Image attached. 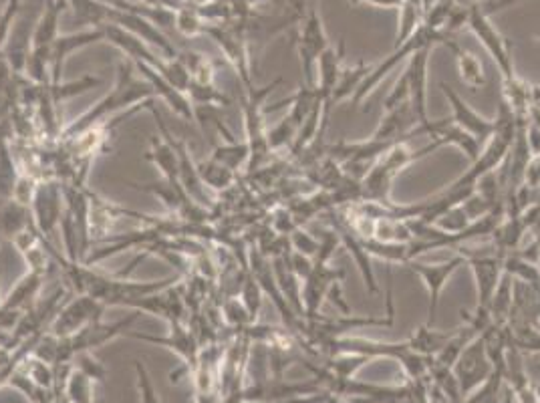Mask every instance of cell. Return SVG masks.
<instances>
[{"instance_id":"6da1fadb","label":"cell","mask_w":540,"mask_h":403,"mask_svg":"<svg viewBox=\"0 0 540 403\" xmlns=\"http://www.w3.org/2000/svg\"><path fill=\"white\" fill-rule=\"evenodd\" d=\"M138 69L127 59L117 65V79L113 89L99 99L93 107H89L83 115H79L75 121H71L61 133L63 138H75L79 133L99 125L107 117H115L135 105L146 103L150 99H156V93L152 85L146 79L135 77Z\"/></svg>"},{"instance_id":"7a4b0ae2","label":"cell","mask_w":540,"mask_h":403,"mask_svg":"<svg viewBox=\"0 0 540 403\" xmlns=\"http://www.w3.org/2000/svg\"><path fill=\"white\" fill-rule=\"evenodd\" d=\"M395 323V307H393V277L391 268H387V313L385 317H357V315H339V317H323L317 315L311 321H305L303 335L311 339L313 345H319L327 339L345 337L351 331L363 327H391Z\"/></svg>"},{"instance_id":"3957f363","label":"cell","mask_w":540,"mask_h":403,"mask_svg":"<svg viewBox=\"0 0 540 403\" xmlns=\"http://www.w3.org/2000/svg\"><path fill=\"white\" fill-rule=\"evenodd\" d=\"M283 79H275L270 85L258 89L254 87L252 91H244V101H242V113H244V129H246V144L250 150L248 166L246 170L252 174L260 170V166L268 160V154L273 152L268 146V131L264 127V101L266 97L273 93L275 87H279Z\"/></svg>"},{"instance_id":"277c9868","label":"cell","mask_w":540,"mask_h":403,"mask_svg":"<svg viewBox=\"0 0 540 403\" xmlns=\"http://www.w3.org/2000/svg\"><path fill=\"white\" fill-rule=\"evenodd\" d=\"M434 45H444V47H452L454 41L450 39L448 33H440V31H432L430 27H426L424 23L420 25V29L405 41L403 45L399 47H393V53L389 57H385L379 65H373V69L369 71V75L365 77V81L361 83V87L357 89V93L351 97V103L353 107L361 105V101L371 95L375 91V87L381 83V79L399 63L403 61L405 57H410L414 55L416 51H420L422 47H434Z\"/></svg>"},{"instance_id":"5b68a950","label":"cell","mask_w":540,"mask_h":403,"mask_svg":"<svg viewBox=\"0 0 540 403\" xmlns=\"http://www.w3.org/2000/svg\"><path fill=\"white\" fill-rule=\"evenodd\" d=\"M293 39H295L297 53L301 57L305 85L317 87V61L321 53L329 47V39L323 27V19L319 15V7L309 9L307 17L295 29Z\"/></svg>"},{"instance_id":"8992f818","label":"cell","mask_w":540,"mask_h":403,"mask_svg":"<svg viewBox=\"0 0 540 403\" xmlns=\"http://www.w3.org/2000/svg\"><path fill=\"white\" fill-rule=\"evenodd\" d=\"M65 212V194H63V184L55 180H43L37 184L33 202H31V216L37 232L41 238L49 244L55 246V232L61 226V218Z\"/></svg>"},{"instance_id":"52a82bcc","label":"cell","mask_w":540,"mask_h":403,"mask_svg":"<svg viewBox=\"0 0 540 403\" xmlns=\"http://www.w3.org/2000/svg\"><path fill=\"white\" fill-rule=\"evenodd\" d=\"M140 319V311H133L127 319L115 321V323H103L95 321L89 327H85L83 331H79L77 335L69 337V339H61V363H71V359L81 353V351H95L103 345H107L109 341L125 335L129 331V327Z\"/></svg>"},{"instance_id":"ba28073f","label":"cell","mask_w":540,"mask_h":403,"mask_svg":"<svg viewBox=\"0 0 540 403\" xmlns=\"http://www.w3.org/2000/svg\"><path fill=\"white\" fill-rule=\"evenodd\" d=\"M456 252H460L466 258V264L476 281V293H478V305L476 309L488 311L490 301L500 285V279L504 275V256L494 250L490 252H472L466 246H460Z\"/></svg>"},{"instance_id":"9c48e42d","label":"cell","mask_w":540,"mask_h":403,"mask_svg":"<svg viewBox=\"0 0 540 403\" xmlns=\"http://www.w3.org/2000/svg\"><path fill=\"white\" fill-rule=\"evenodd\" d=\"M105 309L107 305L99 299H93L89 295H75L73 299L65 301L63 307L57 311L49 331L59 339H69L91 323L101 321Z\"/></svg>"},{"instance_id":"30bf717a","label":"cell","mask_w":540,"mask_h":403,"mask_svg":"<svg viewBox=\"0 0 540 403\" xmlns=\"http://www.w3.org/2000/svg\"><path fill=\"white\" fill-rule=\"evenodd\" d=\"M492 361L490 355L486 351V335H478L474 337L464 351L460 353L458 361L454 363L452 371L458 379V387L462 397L466 399L470 393H474L482 383H486V379L492 375Z\"/></svg>"},{"instance_id":"8fae6325","label":"cell","mask_w":540,"mask_h":403,"mask_svg":"<svg viewBox=\"0 0 540 403\" xmlns=\"http://www.w3.org/2000/svg\"><path fill=\"white\" fill-rule=\"evenodd\" d=\"M464 264H466V258L460 252H456L450 260L436 262V264H426V262H420L416 258L405 264L412 273H416L422 279V283H424V287L428 291L430 303H428V321H426V325L434 327L442 291L446 289L448 281L454 277V273L458 271V268L464 266Z\"/></svg>"},{"instance_id":"7c38bea8","label":"cell","mask_w":540,"mask_h":403,"mask_svg":"<svg viewBox=\"0 0 540 403\" xmlns=\"http://www.w3.org/2000/svg\"><path fill=\"white\" fill-rule=\"evenodd\" d=\"M468 27L480 39V43L486 47V51L490 53V57L494 59L496 67L500 69L504 81L514 79L516 73H514V63H512V53H510L508 41L500 35V31L492 25L490 17L478 5H474L468 13Z\"/></svg>"},{"instance_id":"4fadbf2b","label":"cell","mask_w":540,"mask_h":403,"mask_svg":"<svg viewBox=\"0 0 540 403\" xmlns=\"http://www.w3.org/2000/svg\"><path fill=\"white\" fill-rule=\"evenodd\" d=\"M107 23L125 29L127 33H131V35H135L138 39H142L150 47H156L158 53L164 55L166 59H176L178 53H180L174 47V41H170V37L158 25H154L150 19H146L142 15L119 11V9H113L111 7L109 9V15H107Z\"/></svg>"},{"instance_id":"5bb4252c","label":"cell","mask_w":540,"mask_h":403,"mask_svg":"<svg viewBox=\"0 0 540 403\" xmlns=\"http://www.w3.org/2000/svg\"><path fill=\"white\" fill-rule=\"evenodd\" d=\"M422 136H430L434 144H438V148L442 146H456L458 150H462L472 162H476L482 154V146L472 133H468L466 129H462L460 125H456V121L452 117H444V119H430L426 123L420 125Z\"/></svg>"},{"instance_id":"9a60e30c","label":"cell","mask_w":540,"mask_h":403,"mask_svg":"<svg viewBox=\"0 0 540 403\" xmlns=\"http://www.w3.org/2000/svg\"><path fill=\"white\" fill-rule=\"evenodd\" d=\"M432 47H422L408 57L405 77L410 85V107L418 119V125L430 121L428 117V67H430Z\"/></svg>"},{"instance_id":"2e32d148","label":"cell","mask_w":540,"mask_h":403,"mask_svg":"<svg viewBox=\"0 0 540 403\" xmlns=\"http://www.w3.org/2000/svg\"><path fill=\"white\" fill-rule=\"evenodd\" d=\"M315 262V260H313ZM345 277L343 271H335L329 264L315 262L311 275L303 281V307H305V321L315 319L321 315V305L329 297L331 289L339 285V281Z\"/></svg>"},{"instance_id":"e0dca14e","label":"cell","mask_w":540,"mask_h":403,"mask_svg":"<svg viewBox=\"0 0 540 403\" xmlns=\"http://www.w3.org/2000/svg\"><path fill=\"white\" fill-rule=\"evenodd\" d=\"M125 337L138 339V341H146L152 345H164L168 349H172L180 359H184L186 369L192 367V371L198 365L200 359V343L194 337V333H190L184 323L180 325H170V333L166 337H158V335H150V333H135V331H127Z\"/></svg>"},{"instance_id":"ac0fdd59","label":"cell","mask_w":540,"mask_h":403,"mask_svg":"<svg viewBox=\"0 0 540 403\" xmlns=\"http://www.w3.org/2000/svg\"><path fill=\"white\" fill-rule=\"evenodd\" d=\"M135 65V69H138V73L142 75V79H146L156 97H160L166 105H170V109L180 115L182 119L186 121H196V113H194V105L190 101V97L186 93H182L180 89H176L158 69H154L152 65L148 63H142V61H131Z\"/></svg>"},{"instance_id":"d6986e66","label":"cell","mask_w":540,"mask_h":403,"mask_svg":"<svg viewBox=\"0 0 540 403\" xmlns=\"http://www.w3.org/2000/svg\"><path fill=\"white\" fill-rule=\"evenodd\" d=\"M101 41H105V31L101 27L87 29L81 33H71V35H59L51 47V83L49 85L61 83L63 69H65L69 55H73L75 51H79L83 47L101 43Z\"/></svg>"},{"instance_id":"ffe728a7","label":"cell","mask_w":540,"mask_h":403,"mask_svg":"<svg viewBox=\"0 0 540 403\" xmlns=\"http://www.w3.org/2000/svg\"><path fill=\"white\" fill-rule=\"evenodd\" d=\"M442 87V93L444 97L448 99L450 107H452V119L456 121V125H460L462 129H466L468 133H472V136L484 144L492 138L494 133V121L492 119H486L484 115H480L478 111H474L466 99H462L456 89H452L448 83H440Z\"/></svg>"},{"instance_id":"44dd1931","label":"cell","mask_w":540,"mask_h":403,"mask_svg":"<svg viewBox=\"0 0 540 403\" xmlns=\"http://www.w3.org/2000/svg\"><path fill=\"white\" fill-rule=\"evenodd\" d=\"M331 228L339 234L341 238V244L345 246V250L353 256L359 273H361V279L365 283V289L369 295H377L379 293V285L375 281V273H373V266H371V256L367 254L361 238L353 232V228L349 226L347 218H343V214H335V220H331Z\"/></svg>"},{"instance_id":"7402d4cb","label":"cell","mask_w":540,"mask_h":403,"mask_svg":"<svg viewBox=\"0 0 540 403\" xmlns=\"http://www.w3.org/2000/svg\"><path fill=\"white\" fill-rule=\"evenodd\" d=\"M174 148L178 152V162H180V184L182 188L188 192V196L198 202L200 206L208 208L212 204L208 192H206V186L202 184L200 180V174H198V168H196V162L192 158V152L188 148V144L180 138H174Z\"/></svg>"},{"instance_id":"603a6c76","label":"cell","mask_w":540,"mask_h":403,"mask_svg":"<svg viewBox=\"0 0 540 403\" xmlns=\"http://www.w3.org/2000/svg\"><path fill=\"white\" fill-rule=\"evenodd\" d=\"M345 69V41L337 47H327L317 61V89L325 101H329L341 73Z\"/></svg>"},{"instance_id":"cb8c5ba5","label":"cell","mask_w":540,"mask_h":403,"mask_svg":"<svg viewBox=\"0 0 540 403\" xmlns=\"http://www.w3.org/2000/svg\"><path fill=\"white\" fill-rule=\"evenodd\" d=\"M270 264H273V273H275V279H277V285H279L283 297L287 299V303L291 305V309H293L301 319H305V307H303V281L295 275V271H293L291 264H289V260H287V254L275 256L273 260H270Z\"/></svg>"},{"instance_id":"d4e9b609","label":"cell","mask_w":540,"mask_h":403,"mask_svg":"<svg viewBox=\"0 0 540 403\" xmlns=\"http://www.w3.org/2000/svg\"><path fill=\"white\" fill-rule=\"evenodd\" d=\"M69 7L67 0H47L45 11L35 25L33 31V47L31 49H49L59 37L61 15Z\"/></svg>"},{"instance_id":"484cf974","label":"cell","mask_w":540,"mask_h":403,"mask_svg":"<svg viewBox=\"0 0 540 403\" xmlns=\"http://www.w3.org/2000/svg\"><path fill=\"white\" fill-rule=\"evenodd\" d=\"M45 275L27 271L25 277L19 279V283L13 287V291L7 295V299L0 305V311H21L25 313L39 297L43 287Z\"/></svg>"},{"instance_id":"4316f807","label":"cell","mask_w":540,"mask_h":403,"mask_svg":"<svg viewBox=\"0 0 540 403\" xmlns=\"http://www.w3.org/2000/svg\"><path fill=\"white\" fill-rule=\"evenodd\" d=\"M29 226H33V216H31L29 206L13 198L0 202V236L13 242Z\"/></svg>"},{"instance_id":"83f0119b","label":"cell","mask_w":540,"mask_h":403,"mask_svg":"<svg viewBox=\"0 0 540 403\" xmlns=\"http://www.w3.org/2000/svg\"><path fill=\"white\" fill-rule=\"evenodd\" d=\"M371 69H373V65H369L365 61H359L353 67L351 65L349 67L345 65V69H343V73H341V77H339V81H337V85H335L329 101H325V103L333 107V105H337V103L353 97L357 93V89L361 87V83L365 81V77L369 75Z\"/></svg>"},{"instance_id":"f1b7e54d","label":"cell","mask_w":540,"mask_h":403,"mask_svg":"<svg viewBox=\"0 0 540 403\" xmlns=\"http://www.w3.org/2000/svg\"><path fill=\"white\" fill-rule=\"evenodd\" d=\"M458 329H452V331H438L430 325H422L418 331H414V335L408 339L410 347L420 353V355H426V357H436L444 345L456 335Z\"/></svg>"},{"instance_id":"f546056e","label":"cell","mask_w":540,"mask_h":403,"mask_svg":"<svg viewBox=\"0 0 540 403\" xmlns=\"http://www.w3.org/2000/svg\"><path fill=\"white\" fill-rule=\"evenodd\" d=\"M512 305H514V279L504 273L500 279V285L490 301V317L494 327H506L510 313H512Z\"/></svg>"},{"instance_id":"4dcf8cb0","label":"cell","mask_w":540,"mask_h":403,"mask_svg":"<svg viewBox=\"0 0 540 403\" xmlns=\"http://www.w3.org/2000/svg\"><path fill=\"white\" fill-rule=\"evenodd\" d=\"M450 51H452L454 57H456V65H458V71H460V79H462L470 89H480V87H484V85H486V75H484L482 61H480L474 53L462 49L458 43H454V45L450 47Z\"/></svg>"},{"instance_id":"1f68e13d","label":"cell","mask_w":540,"mask_h":403,"mask_svg":"<svg viewBox=\"0 0 540 403\" xmlns=\"http://www.w3.org/2000/svg\"><path fill=\"white\" fill-rule=\"evenodd\" d=\"M196 168H198L202 184L210 190H216V192L228 190L236 180V172H232L230 168H226L224 164H220L212 158L196 162Z\"/></svg>"},{"instance_id":"d6a6232c","label":"cell","mask_w":540,"mask_h":403,"mask_svg":"<svg viewBox=\"0 0 540 403\" xmlns=\"http://www.w3.org/2000/svg\"><path fill=\"white\" fill-rule=\"evenodd\" d=\"M365 250L369 256L381 258L387 264H408L410 262V242L401 244V242H383L377 238H361Z\"/></svg>"},{"instance_id":"836d02e7","label":"cell","mask_w":540,"mask_h":403,"mask_svg":"<svg viewBox=\"0 0 540 403\" xmlns=\"http://www.w3.org/2000/svg\"><path fill=\"white\" fill-rule=\"evenodd\" d=\"M210 158L216 160V162H220V164H224L232 172H238L240 168L248 166L250 150H248V144L246 142H242V144H238V140L236 142H224V144H216L212 148Z\"/></svg>"},{"instance_id":"e575fe53","label":"cell","mask_w":540,"mask_h":403,"mask_svg":"<svg viewBox=\"0 0 540 403\" xmlns=\"http://www.w3.org/2000/svg\"><path fill=\"white\" fill-rule=\"evenodd\" d=\"M508 343L516 347L520 353H540V331L534 329L532 323H508Z\"/></svg>"},{"instance_id":"d590c367","label":"cell","mask_w":540,"mask_h":403,"mask_svg":"<svg viewBox=\"0 0 540 403\" xmlns=\"http://www.w3.org/2000/svg\"><path fill=\"white\" fill-rule=\"evenodd\" d=\"M377 240L383 242H401L408 244L412 242V230L405 220H393V218H381L375 224V236Z\"/></svg>"},{"instance_id":"8d00e7d4","label":"cell","mask_w":540,"mask_h":403,"mask_svg":"<svg viewBox=\"0 0 540 403\" xmlns=\"http://www.w3.org/2000/svg\"><path fill=\"white\" fill-rule=\"evenodd\" d=\"M133 371H135V385H138V393H140V403H164L154 381H152V375H150L146 363L135 359Z\"/></svg>"},{"instance_id":"74e56055","label":"cell","mask_w":540,"mask_h":403,"mask_svg":"<svg viewBox=\"0 0 540 403\" xmlns=\"http://www.w3.org/2000/svg\"><path fill=\"white\" fill-rule=\"evenodd\" d=\"M204 19L198 15L194 5H184L176 11V33L184 37H198L204 33Z\"/></svg>"},{"instance_id":"f35d334b","label":"cell","mask_w":540,"mask_h":403,"mask_svg":"<svg viewBox=\"0 0 540 403\" xmlns=\"http://www.w3.org/2000/svg\"><path fill=\"white\" fill-rule=\"evenodd\" d=\"M262 297H264V291L258 285V281L252 275H244L242 285H240V301L244 303V307L248 309L254 321L258 319V313L262 309Z\"/></svg>"},{"instance_id":"ab89813d","label":"cell","mask_w":540,"mask_h":403,"mask_svg":"<svg viewBox=\"0 0 540 403\" xmlns=\"http://www.w3.org/2000/svg\"><path fill=\"white\" fill-rule=\"evenodd\" d=\"M299 127L293 123V119L287 115L281 119L273 129H268V146L270 150H281L285 146H293L297 138Z\"/></svg>"},{"instance_id":"60d3db41","label":"cell","mask_w":540,"mask_h":403,"mask_svg":"<svg viewBox=\"0 0 540 403\" xmlns=\"http://www.w3.org/2000/svg\"><path fill=\"white\" fill-rule=\"evenodd\" d=\"M470 224H472V222H470V218L466 216L462 204H458V206H452L450 210H446V212L436 220L434 226H438L440 230H444V232H448V234H458V232L466 230Z\"/></svg>"},{"instance_id":"b9f144b4","label":"cell","mask_w":540,"mask_h":403,"mask_svg":"<svg viewBox=\"0 0 540 403\" xmlns=\"http://www.w3.org/2000/svg\"><path fill=\"white\" fill-rule=\"evenodd\" d=\"M71 363L81 369L83 373H87L95 383H105L107 379V369L103 367V363L93 355V351H81L77 353Z\"/></svg>"},{"instance_id":"7bdbcfd3","label":"cell","mask_w":540,"mask_h":403,"mask_svg":"<svg viewBox=\"0 0 540 403\" xmlns=\"http://www.w3.org/2000/svg\"><path fill=\"white\" fill-rule=\"evenodd\" d=\"M19 11H21V0H9L5 11L0 13V51L7 47V43L11 39Z\"/></svg>"},{"instance_id":"ee69618b","label":"cell","mask_w":540,"mask_h":403,"mask_svg":"<svg viewBox=\"0 0 540 403\" xmlns=\"http://www.w3.org/2000/svg\"><path fill=\"white\" fill-rule=\"evenodd\" d=\"M222 311H224V319H226L228 325H232V327L246 329V327H250L252 323H256V321L250 317L248 309L244 307V303H242L240 299H230V301H226L224 307H222Z\"/></svg>"},{"instance_id":"f6af8a7d","label":"cell","mask_w":540,"mask_h":403,"mask_svg":"<svg viewBox=\"0 0 540 403\" xmlns=\"http://www.w3.org/2000/svg\"><path fill=\"white\" fill-rule=\"evenodd\" d=\"M289 244H291V248L295 252H299L303 256H309L313 260L319 254V240L313 234H309L307 230H303V228H297L295 232H291Z\"/></svg>"},{"instance_id":"bcb514c9","label":"cell","mask_w":540,"mask_h":403,"mask_svg":"<svg viewBox=\"0 0 540 403\" xmlns=\"http://www.w3.org/2000/svg\"><path fill=\"white\" fill-rule=\"evenodd\" d=\"M405 103H410V85H408V77H405V73H401V77L393 83L391 91L387 93L383 101V111H391Z\"/></svg>"},{"instance_id":"7dc6e473","label":"cell","mask_w":540,"mask_h":403,"mask_svg":"<svg viewBox=\"0 0 540 403\" xmlns=\"http://www.w3.org/2000/svg\"><path fill=\"white\" fill-rule=\"evenodd\" d=\"M462 208H464L466 216L470 218V222H476V220L486 218V216L492 214L490 202H488L482 194H478V192H474L472 196H468V198L462 202Z\"/></svg>"},{"instance_id":"c3c4849f","label":"cell","mask_w":540,"mask_h":403,"mask_svg":"<svg viewBox=\"0 0 540 403\" xmlns=\"http://www.w3.org/2000/svg\"><path fill=\"white\" fill-rule=\"evenodd\" d=\"M287 260H289L291 268H293L295 275H297L301 281H305V279L311 275L313 264H315L313 258L303 256V254H299V252H295V250H289V252H287Z\"/></svg>"},{"instance_id":"681fc988","label":"cell","mask_w":540,"mask_h":403,"mask_svg":"<svg viewBox=\"0 0 540 403\" xmlns=\"http://www.w3.org/2000/svg\"><path fill=\"white\" fill-rule=\"evenodd\" d=\"M19 77H23V75L15 73V69L11 67L5 51H0V93H5L7 89H11Z\"/></svg>"},{"instance_id":"f907efd6","label":"cell","mask_w":540,"mask_h":403,"mask_svg":"<svg viewBox=\"0 0 540 403\" xmlns=\"http://www.w3.org/2000/svg\"><path fill=\"white\" fill-rule=\"evenodd\" d=\"M524 184L530 188H540V156H532L528 168H526V176H524Z\"/></svg>"},{"instance_id":"816d5d0a","label":"cell","mask_w":540,"mask_h":403,"mask_svg":"<svg viewBox=\"0 0 540 403\" xmlns=\"http://www.w3.org/2000/svg\"><path fill=\"white\" fill-rule=\"evenodd\" d=\"M526 142L532 156H540V127L534 125L530 119L526 123Z\"/></svg>"},{"instance_id":"f5cc1de1","label":"cell","mask_w":540,"mask_h":403,"mask_svg":"<svg viewBox=\"0 0 540 403\" xmlns=\"http://www.w3.org/2000/svg\"><path fill=\"white\" fill-rule=\"evenodd\" d=\"M353 5H371V7H379V9H395L399 11L403 7L405 0H351Z\"/></svg>"},{"instance_id":"db71d44e","label":"cell","mask_w":540,"mask_h":403,"mask_svg":"<svg viewBox=\"0 0 540 403\" xmlns=\"http://www.w3.org/2000/svg\"><path fill=\"white\" fill-rule=\"evenodd\" d=\"M500 403H518L516 393L512 391V387H510V385H506V389H504V397L500 399Z\"/></svg>"},{"instance_id":"11a10c76","label":"cell","mask_w":540,"mask_h":403,"mask_svg":"<svg viewBox=\"0 0 540 403\" xmlns=\"http://www.w3.org/2000/svg\"><path fill=\"white\" fill-rule=\"evenodd\" d=\"M11 357H13V351L7 349L5 345H0V365H7L11 361Z\"/></svg>"},{"instance_id":"9f6ffc18","label":"cell","mask_w":540,"mask_h":403,"mask_svg":"<svg viewBox=\"0 0 540 403\" xmlns=\"http://www.w3.org/2000/svg\"><path fill=\"white\" fill-rule=\"evenodd\" d=\"M3 301H5L3 299V281H0V305H3Z\"/></svg>"},{"instance_id":"6f0895ef","label":"cell","mask_w":540,"mask_h":403,"mask_svg":"<svg viewBox=\"0 0 540 403\" xmlns=\"http://www.w3.org/2000/svg\"><path fill=\"white\" fill-rule=\"evenodd\" d=\"M534 389H536V395H538V399H540V385H536Z\"/></svg>"},{"instance_id":"680465c9","label":"cell","mask_w":540,"mask_h":403,"mask_svg":"<svg viewBox=\"0 0 540 403\" xmlns=\"http://www.w3.org/2000/svg\"><path fill=\"white\" fill-rule=\"evenodd\" d=\"M3 240H5V238H3V236H0V244H3Z\"/></svg>"},{"instance_id":"91938a15","label":"cell","mask_w":540,"mask_h":403,"mask_svg":"<svg viewBox=\"0 0 540 403\" xmlns=\"http://www.w3.org/2000/svg\"><path fill=\"white\" fill-rule=\"evenodd\" d=\"M498 403H500V401H498Z\"/></svg>"}]
</instances>
